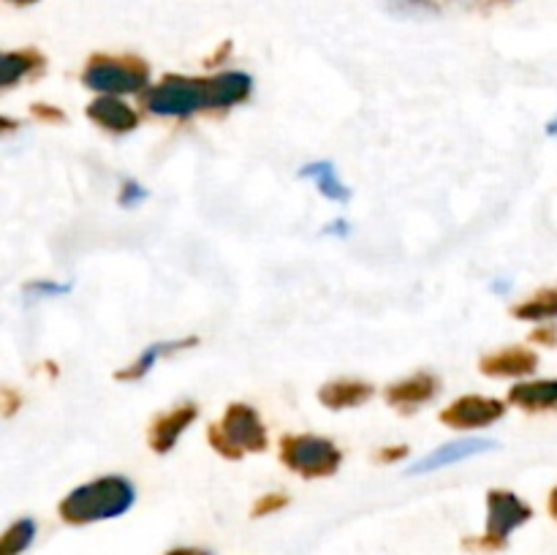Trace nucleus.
<instances>
[{
	"instance_id": "393cba45",
	"label": "nucleus",
	"mask_w": 557,
	"mask_h": 555,
	"mask_svg": "<svg viewBox=\"0 0 557 555\" xmlns=\"http://www.w3.org/2000/svg\"><path fill=\"white\" fill-rule=\"evenodd\" d=\"M531 341L544 343V346H557V326L555 324H544L542 330L533 332Z\"/></svg>"
},
{
	"instance_id": "c85d7f7f",
	"label": "nucleus",
	"mask_w": 557,
	"mask_h": 555,
	"mask_svg": "<svg viewBox=\"0 0 557 555\" xmlns=\"http://www.w3.org/2000/svg\"><path fill=\"white\" fill-rule=\"evenodd\" d=\"M549 511H553V517L557 520V488L553 490V495H549Z\"/></svg>"
},
{
	"instance_id": "f257e3e1",
	"label": "nucleus",
	"mask_w": 557,
	"mask_h": 555,
	"mask_svg": "<svg viewBox=\"0 0 557 555\" xmlns=\"http://www.w3.org/2000/svg\"><path fill=\"white\" fill-rule=\"evenodd\" d=\"M253 87V79L243 71L194 79V76H163L156 87L141 96L147 112L158 118H188L205 109H226L245 101Z\"/></svg>"
},
{
	"instance_id": "9d476101",
	"label": "nucleus",
	"mask_w": 557,
	"mask_h": 555,
	"mask_svg": "<svg viewBox=\"0 0 557 555\" xmlns=\"http://www.w3.org/2000/svg\"><path fill=\"white\" fill-rule=\"evenodd\" d=\"M484 375H493V379H506V375H528L539 368V357L531 351V348L511 346L500 348V351L487 354L479 362Z\"/></svg>"
},
{
	"instance_id": "20e7f679",
	"label": "nucleus",
	"mask_w": 557,
	"mask_h": 555,
	"mask_svg": "<svg viewBox=\"0 0 557 555\" xmlns=\"http://www.w3.org/2000/svg\"><path fill=\"white\" fill-rule=\"evenodd\" d=\"M82 82L85 87L107 96H117V92H136L150 82V69L141 58L134 54H92L87 60L85 71H82Z\"/></svg>"
},
{
	"instance_id": "bb28decb",
	"label": "nucleus",
	"mask_w": 557,
	"mask_h": 555,
	"mask_svg": "<svg viewBox=\"0 0 557 555\" xmlns=\"http://www.w3.org/2000/svg\"><path fill=\"white\" fill-rule=\"evenodd\" d=\"M20 406H22V395H16V392L11 390V386H5V390H3V408H5V414H9V417H11V414H14Z\"/></svg>"
},
{
	"instance_id": "412c9836",
	"label": "nucleus",
	"mask_w": 557,
	"mask_h": 555,
	"mask_svg": "<svg viewBox=\"0 0 557 555\" xmlns=\"http://www.w3.org/2000/svg\"><path fill=\"white\" fill-rule=\"evenodd\" d=\"M286 504H288V495H283V493L261 495V498L253 504V511H250V515H253V517H267V515H272V511L283 509V506H286Z\"/></svg>"
},
{
	"instance_id": "39448f33",
	"label": "nucleus",
	"mask_w": 557,
	"mask_h": 555,
	"mask_svg": "<svg viewBox=\"0 0 557 555\" xmlns=\"http://www.w3.org/2000/svg\"><path fill=\"white\" fill-rule=\"evenodd\" d=\"M281 460L305 479L332 477L341 468L343 452L321 435H286L281 439Z\"/></svg>"
},
{
	"instance_id": "a211bd4d",
	"label": "nucleus",
	"mask_w": 557,
	"mask_h": 555,
	"mask_svg": "<svg viewBox=\"0 0 557 555\" xmlns=\"http://www.w3.org/2000/svg\"><path fill=\"white\" fill-rule=\"evenodd\" d=\"M511 316L522 321H549L557 319V286L544 288V292L533 294L525 303L515 305L511 308Z\"/></svg>"
},
{
	"instance_id": "a878e982",
	"label": "nucleus",
	"mask_w": 557,
	"mask_h": 555,
	"mask_svg": "<svg viewBox=\"0 0 557 555\" xmlns=\"http://www.w3.org/2000/svg\"><path fill=\"white\" fill-rule=\"evenodd\" d=\"M408 455V446L400 444V446H386V449H381L379 455H375V460L381 462H392V460H403V457Z\"/></svg>"
},
{
	"instance_id": "f8f14e48",
	"label": "nucleus",
	"mask_w": 557,
	"mask_h": 555,
	"mask_svg": "<svg viewBox=\"0 0 557 555\" xmlns=\"http://www.w3.org/2000/svg\"><path fill=\"white\" fill-rule=\"evenodd\" d=\"M435 392H438V379H435L433 373H413L411 379L392 384L389 390H386V400H389L392 406L411 408L433 400Z\"/></svg>"
},
{
	"instance_id": "aec40b11",
	"label": "nucleus",
	"mask_w": 557,
	"mask_h": 555,
	"mask_svg": "<svg viewBox=\"0 0 557 555\" xmlns=\"http://www.w3.org/2000/svg\"><path fill=\"white\" fill-rule=\"evenodd\" d=\"M386 9L397 16H433L438 5L433 0H386Z\"/></svg>"
},
{
	"instance_id": "f3484780",
	"label": "nucleus",
	"mask_w": 557,
	"mask_h": 555,
	"mask_svg": "<svg viewBox=\"0 0 557 555\" xmlns=\"http://www.w3.org/2000/svg\"><path fill=\"white\" fill-rule=\"evenodd\" d=\"M299 177L313 180L315 188H319L321 196H326V199L341 201V205L343 201L351 199V190H348V185L341 183V177H337V172H335V163L332 161L308 163V166L299 169Z\"/></svg>"
},
{
	"instance_id": "423d86ee",
	"label": "nucleus",
	"mask_w": 557,
	"mask_h": 555,
	"mask_svg": "<svg viewBox=\"0 0 557 555\" xmlns=\"http://www.w3.org/2000/svg\"><path fill=\"white\" fill-rule=\"evenodd\" d=\"M533 517V509L509 490H490L487 493V531L482 539H468V547L504 550L511 533L525 526Z\"/></svg>"
},
{
	"instance_id": "ddd939ff",
	"label": "nucleus",
	"mask_w": 557,
	"mask_h": 555,
	"mask_svg": "<svg viewBox=\"0 0 557 555\" xmlns=\"http://www.w3.org/2000/svg\"><path fill=\"white\" fill-rule=\"evenodd\" d=\"M370 397H373V386L364 384V381H332V384H324L319 390V400L332 411L357 408L368 403Z\"/></svg>"
},
{
	"instance_id": "2eb2a0df",
	"label": "nucleus",
	"mask_w": 557,
	"mask_h": 555,
	"mask_svg": "<svg viewBox=\"0 0 557 555\" xmlns=\"http://www.w3.org/2000/svg\"><path fill=\"white\" fill-rule=\"evenodd\" d=\"M509 400L525 411H549L557 408V381H525L511 386Z\"/></svg>"
},
{
	"instance_id": "1a4fd4ad",
	"label": "nucleus",
	"mask_w": 557,
	"mask_h": 555,
	"mask_svg": "<svg viewBox=\"0 0 557 555\" xmlns=\"http://www.w3.org/2000/svg\"><path fill=\"white\" fill-rule=\"evenodd\" d=\"M196 417H199V408H196L194 403H183V406L161 414V417L150 424V435H147V439H150L152 452L166 455V452L177 444L180 435L196 422Z\"/></svg>"
},
{
	"instance_id": "7ed1b4c3",
	"label": "nucleus",
	"mask_w": 557,
	"mask_h": 555,
	"mask_svg": "<svg viewBox=\"0 0 557 555\" xmlns=\"http://www.w3.org/2000/svg\"><path fill=\"white\" fill-rule=\"evenodd\" d=\"M207 441L218 455L239 460L245 452L267 449V428L253 408L245 406V403H232L221 422L210 424Z\"/></svg>"
},
{
	"instance_id": "c756f323",
	"label": "nucleus",
	"mask_w": 557,
	"mask_h": 555,
	"mask_svg": "<svg viewBox=\"0 0 557 555\" xmlns=\"http://www.w3.org/2000/svg\"><path fill=\"white\" fill-rule=\"evenodd\" d=\"M11 3H16V5H30V3H38V0H11Z\"/></svg>"
},
{
	"instance_id": "b1692460",
	"label": "nucleus",
	"mask_w": 557,
	"mask_h": 555,
	"mask_svg": "<svg viewBox=\"0 0 557 555\" xmlns=\"http://www.w3.org/2000/svg\"><path fill=\"white\" fill-rule=\"evenodd\" d=\"M30 112H33V118L44 120V123H63L65 120V114L60 112V109L49 107V103H33Z\"/></svg>"
},
{
	"instance_id": "9b49d317",
	"label": "nucleus",
	"mask_w": 557,
	"mask_h": 555,
	"mask_svg": "<svg viewBox=\"0 0 557 555\" xmlns=\"http://www.w3.org/2000/svg\"><path fill=\"white\" fill-rule=\"evenodd\" d=\"M85 114L92 123L101 125V128L112 131V134H128V131H134L136 125H139V114H136L128 103L117 101V98L112 96L96 98L92 103H87Z\"/></svg>"
},
{
	"instance_id": "4468645a",
	"label": "nucleus",
	"mask_w": 557,
	"mask_h": 555,
	"mask_svg": "<svg viewBox=\"0 0 557 555\" xmlns=\"http://www.w3.org/2000/svg\"><path fill=\"white\" fill-rule=\"evenodd\" d=\"M47 69V58L36 49H16V52H5L0 58V87H11L22 79V76L41 74Z\"/></svg>"
},
{
	"instance_id": "6ab92c4d",
	"label": "nucleus",
	"mask_w": 557,
	"mask_h": 555,
	"mask_svg": "<svg viewBox=\"0 0 557 555\" xmlns=\"http://www.w3.org/2000/svg\"><path fill=\"white\" fill-rule=\"evenodd\" d=\"M33 539H36V522L22 517V520H16L14 526L5 528L3 539H0V555L25 553V550L33 544Z\"/></svg>"
},
{
	"instance_id": "0eeeda50",
	"label": "nucleus",
	"mask_w": 557,
	"mask_h": 555,
	"mask_svg": "<svg viewBox=\"0 0 557 555\" xmlns=\"http://www.w3.org/2000/svg\"><path fill=\"white\" fill-rule=\"evenodd\" d=\"M504 414L506 406L500 400H495V397L466 395L441 411V422L449 424V428L455 430H476L498 422Z\"/></svg>"
},
{
	"instance_id": "5701e85b",
	"label": "nucleus",
	"mask_w": 557,
	"mask_h": 555,
	"mask_svg": "<svg viewBox=\"0 0 557 555\" xmlns=\"http://www.w3.org/2000/svg\"><path fill=\"white\" fill-rule=\"evenodd\" d=\"M147 199V190L139 183H125L123 194H120V205L123 207H136L139 201Z\"/></svg>"
},
{
	"instance_id": "f03ea898",
	"label": "nucleus",
	"mask_w": 557,
	"mask_h": 555,
	"mask_svg": "<svg viewBox=\"0 0 557 555\" xmlns=\"http://www.w3.org/2000/svg\"><path fill=\"white\" fill-rule=\"evenodd\" d=\"M136 490L125 477H101L82 488L71 490L60 501V520L69 526H87V522L112 520L125 515L134 506Z\"/></svg>"
},
{
	"instance_id": "4be33fe9",
	"label": "nucleus",
	"mask_w": 557,
	"mask_h": 555,
	"mask_svg": "<svg viewBox=\"0 0 557 555\" xmlns=\"http://www.w3.org/2000/svg\"><path fill=\"white\" fill-rule=\"evenodd\" d=\"M69 283H47V281H36V283H27L25 292L30 297H58V294L69 292Z\"/></svg>"
},
{
	"instance_id": "6e6552de",
	"label": "nucleus",
	"mask_w": 557,
	"mask_h": 555,
	"mask_svg": "<svg viewBox=\"0 0 557 555\" xmlns=\"http://www.w3.org/2000/svg\"><path fill=\"white\" fill-rule=\"evenodd\" d=\"M498 446V441L493 439H460V441H449V444L438 446V449L428 452L424 457H419L417 462L411 466L408 473H428V471H438V468L451 466V462L468 460L473 455H482V452H490Z\"/></svg>"
},
{
	"instance_id": "cd10ccee",
	"label": "nucleus",
	"mask_w": 557,
	"mask_h": 555,
	"mask_svg": "<svg viewBox=\"0 0 557 555\" xmlns=\"http://www.w3.org/2000/svg\"><path fill=\"white\" fill-rule=\"evenodd\" d=\"M166 555H212V553H207V550H199V547H177Z\"/></svg>"
},
{
	"instance_id": "dca6fc26",
	"label": "nucleus",
	"mask_w": 557,
	"mask_h": 555,
	"mask_svg": "<svg viewBox=\"0 0 557 555\" xmlns=\"http://www.w3.org/2000/svg\"><path fill=\"white\" fill-rule=\"evenodd\" d=\"M196 337H185V341H161V343H152V346H147L145 351H141V357L136 359L134 365H128V368L117 370L114 373V379L117 381H139L145 379L147 373H150L152 365L158 362V359L163 357V354H174V351H183V348H190L196 346Z\"/></svg>"
}]
</instances>
